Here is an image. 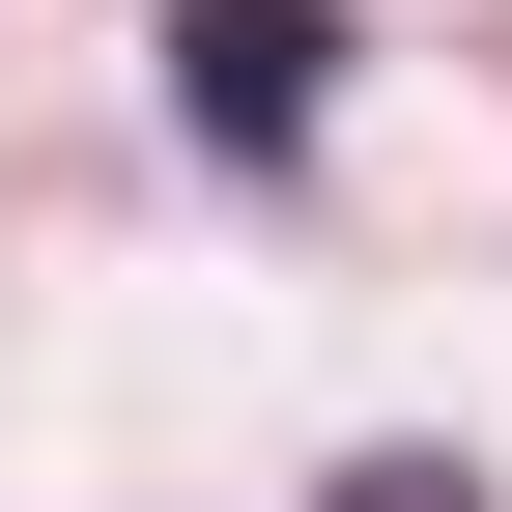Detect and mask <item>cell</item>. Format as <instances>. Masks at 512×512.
Listing matches in <instances>:
<instances>
[{"mask_svg":"<svg viewBox=\"0 0 512 512\" xmlns=\"http://www.w3.org/2000/svg\"><path fill=\"white\" fill-rule=\"evenodd\" d=\"M342 512H484V484H427V456H370V484H342Z\"/></svg>","mask_w":512,"mask_h":512,"instance_id":"cell-2","label":"cell"},{"mask_svg":"<svg viewBox=\"0 0 512 512\" xmlns=\"http://www.w3.org/2000/svg\"><path fill=\"white\" fill-rule=\"evenodd\" d=\"M171 86H200V143H285V114H313V0H200Z\"/></svg>","mask_w":512,"mask_h":512,"instance_id":"cell-1","label":"cell"}]
</instances>
